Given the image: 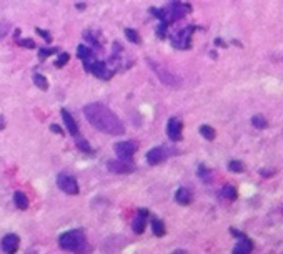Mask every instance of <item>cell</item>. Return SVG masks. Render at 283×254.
Segmentation results:
<instances>
[{
	"label": "cell",
	"mask_w": 283,
	"mask_h": 254,
	"mask_svg": "<svg viewBox=\"0 0 283 254\" xmlns=\"http://www.w3.org/2000/svg\"><path fill=\"white\" fill-rule=\"evenodd\" d=\"M83 115L88 120V123L99 131L105 135L120 136L125 133V127L120 122V118L115 115L110 108H107L102 103H88L83 107Z\"/></svg>",
	"instance_id": "6da1fadb"
},
{
	"label": "cell",
	"mask_w": 283,
	"mask_h": 254,
	"mask_svg": "<svg viewBox=\"0 0 283 254\" xmlns=\"http://www.w3.org/2000/svg\"><path fill=\"white\" fill-rule=\"evenodd\" d=\"M59 244L64 251H83L85 246H87V239H85V234L80 229H73V231L60 234Z\"/></svg>",
	"instance_id": "7a4b0ae2"
},
{
	"label": "cell",
	"mask_w": 283,
	"mask_h": 254,
	"mask_svg": "<svg viewBox=\"0 0 283 254\" xmlns=\"http://www.w3.org/2000/svg\"><path fill=\"white\" fill-rule=\"evenodd\" d=\"M147 64L152 66L155 75L160 78L162 83H165L166 87H178V85H180V78H178L177 75H173L172 72H168L165 66H162L160 64H157L153 58H147Z\"/></svg>",
	"instance_id": "3957f363"
},
{
	"label": "cell",
	"mask_w": 283,
	"mask_h": 254,
	"mask_svg": "<svg viewBox=\"0 0 283 254\" xmlns=\"http://www.w3.org/2000/svg\"><path fill=\"white\" fill-rule=\"evenodd\" d=\"M177 150H173V148L166 146V144H160V146H153L152 150L147 153V161H149V165L152 166H157L160 165L162 161H165L168 156L175 155Z\"/></svg>",
	"instance_id": "277c9868"
},
{
	"label": "cell",
	"mask_w": 283,
	"mask_h": 254,
	"mask_svg": "<svg viewBox=\"0 0 283 254\" xmlns=\"http://www.w3.org/2000/svg\"><path fill=\"white\" fill-rule=\"evenodd\" d=\"M114 150H115V153H117L118 159H123V161H132L133 155L137 153V150H138V143L133 142V140L118 142V143H115Z\"/></svg>",
	"instance_id": "5b68a950"
},
{
	"label": "cell",
	"mask_w": 283,
	"mask_h": 254,
	"mask_svg": "<svg viewBox=\"0 0 283 254\" xmlns=\"http://www.w3.org/2000/svg\"><path fill=\"white\" fill-rule=\"evenodd\" d=\"M83 68L87 70L88 73H92V75H95L97 78H102V80H108V78L114 77V70H108L107 68V64L105 62H100V60H90L87 62V64L83 65Z\"/></svg>",
	"instance_id": "8992f818"
},
{
	"label": "cell",
	"mask_w": 283,
	"mask_h": 254,
	"mask_svg": "<svg viewBox=\"0 0 283 254\" xmlns=\"http://www.w3.org/2000/svg\"><path fill=\"white\" fill-rule=\"evenodd\" d=\"M193 30H197L195 25H188L185 29H182L180 32H177L175 35L172 37V44L175 48H180V50H187L190 48V44H192V33Z\"/></svg>",
	"instance_id": "52a82bcc"
},
{
	"label": "cell",
	"mask_w": 283,
	"mask_h": 254,
	"mask_svg": "<svg viewBox=\"0 0 283 254\" xmlns=\"http://www.w3.org/2000/svg\"><path fill=\"white\" fill-rule=\"evenodd\" d=\"M190 10L192 9H190V5H187V3H173V5H170L168 9H165V20L164 22L172 23L175 20H180V18L185 17Z\"/></svg>",
	"instance_id": "ba28073f"
},
{
	"label": "cell",
	"mask_w": 283,
	"mask_h": 254,
	"mask_svg": "<svg viewBox=\"0 0 283 254\" xmlns=\"http://www.w3.org/2000/svg\"><path fill=\"white\" fill-rule=\"evenodd\" d=\"M57 185L59 188L67 194H79V183L77 179L70 176V175H65V173H60L59 178H57Z\"/></svg>",
	"instance_id": "9c48e42d"
},
{
	"label": "cell",
	"mask_w": 283,
	"mask_h": 254,
	"mask_svg": "<svg viewBox=\"0 0 283 254\" xmlns=\"http://www.w3.org/2000/svg\"><path fill=\"white\" fill-rule=\"evenodd\" d=\"M108 171L117 175H127V173H133L135 165L132 161H123V159H110L107 163Z\"/></svg>",
	"instance_id": "30bf717a"
},
{
	"label": "cell",
	"mask_w": 283,
	"mask_h": 254,
	"mask_svg": "<svg viewBox=\"0 0 283 254\" xmlns=\"http://www.w3.org/2000/svg\"><path fill=\"white\" fill-rule=\"evenodd\" d=\"M232 234L240 238V241L235 244V248H233V254H247V253L253 251V241H251L250 238H247L245 234L238 233L236 229H232Z\"/></svg>",
	"instance_id": "8fae6325"
},
{
	"label": "cell",
	"mask_w": 283,
	"mask_h": 254,
	"mask_svg": "<svg viewBox=\"0 0 283 254\" xmlns=\"http://www.w3.org/2000/svg\"><path fill=\"white\" fill-rule=\"evenodd\" d=\"M182 130H183V125L178 118H170L168 125H166V135L172 142H180L182 140Z\"/></svg>",
	"instance_id": "7c38bea8"
},
{
	"label": "cell",
	"mask_w": 283,
	"mask_h": 254,
	"mask_svg": "<svg viewBox=\"0 0 283 254\" xmlns=\"http://www.w3.org/2000/svg\"><path fill=\"white\" fill-rule=\"evenodd\" d=\"M149 216H150L149 209H138L137 211V216H135L133 224H132L133 226V231L137 234H142L143 231H145L147 222H149Z\"/></svg>",
	"instance_id": "4fadbf2b"
},
{
	"label": "cell",
	"mask_w": 283,
	"mask_h": 254,
	"mask_svg": "<svg viewBox=\"0 0 283 254\" xmlns=\"http://www.w3.org/2000/svg\"><path fill=\"white\" fill-rule=\"evenodd\" d=\"M18 244H20V238H18L17 234H7V236H3V239H2V249L9 254L17 251Z\"/></svg>",
	"instance_id": "5bb4252c"
},
{
	"label": "cell",
	"mask_w": 283,
	"mask_h": 254,
	"mask_svg": "<svg viewBox=\"0 0 283 254\" xmlns=\"http://www.w3.org/2000/svg\"><path fill=\"white\" fill-rule=\"evenodd\" d=\"M62 120H64L65 123V128H67V131L70 133L72 136H77L80 135L79 133V125H77V122L73 120V116L68 113V110H65V108H62Z\"/></svg>",
	"instance_id": "9a60e30c"
},
{
	"label": "cell",
	"mask_w": 283,
	"mask_h": 254,
	"mask_svg": "<svg viewBox=\"0 0 283 254\" xmlns=\"http://www.w3.org/2000/svg\"><path fill=\"white\" fill-rule=\"evenodd\" d=\"M175 201L182 206H188L190 201H192V194L187 188H178L175 193Z\"/></svg>",
	"instance_id": "2e32d148"
},
{
	"label": "cell",
	"mask_w": 283,
	"mask_h": 254,
	"mask_svg": "<svg viewBox=\"0 0 283 254\" xmlns=\"http://www.w3.org/2000/svg\"><path fill=\"white\" fill-rule=\"evenodd\" d=\"M14 203L18 209H27L29 208V198L25 196L24 191H15L14 193Z\"/></svg>",
	"instance_id": "e0dca14e"
},
{
	"label": "cell",
	"mask_w": 283,
	"mask_h": 254,
	"mask_svg": "<svg viewBox=\"0 0 283 254\" xmlns=\"http://www.w3.org/2000/svg\"><path fill=\"white\" fill-rule=\"evenodd\" d=\"M77 57L80 58V60L83 62V65L87 64V62H90V60H94V52H92L90 48H88L87 45H79V48H77Z\"/></svg>",
	"instance_id": "ac0fdd59"
},
{
	"label": "cell",
	"mask_w": 283,
	"mask_h": 254,
	"mask_svg": "<svg viewBox=\"0 0 283 254\" xmlns=\"http://www.w3.org/2000/svg\"><path fill=\"white\" fill-rule=\"evenodd\" d=\"M150 224H152V231L155 236H158V238H162V236H165V224L162 222L160 220H157V218H152V221H150Z\"/></svg>",
	"instance_id": "d6986e66"
},
{
	"label": "cell",
	"mask_w": 283,
	"mask_h": 254,
	"mask_svg": "<svg viewBox=\"0 0 283 254\" xmlns=\"http://www.w3.org/2000/svg\"><path fill=\"white\" fill-rule=\"evenodd\" d=\"M15 42H17L20 47H24V48H35V42L32 40V38H20V30H15Z\"/></svg>",
	"instance_id": "ffe728a7"
},
{
	"label": "cell",
	"mask_w": 283,
	"mask_h": 254,
	"mask_svg": "<svg viewBox=\"0 0 283 254\" xmlns=\"http://www.w3.org/2000/svg\"><path fill=\"white\" fill-rule=\"evenodd\" d=\"M222 196L225 199H228V201H235L236 198H238V193H236V188L235 186H232V185H227V186H223L222 188Z\"/></svg>",
	"instance_id": "44dd1931"
},
{
	"label": "cell",
	"mask_w": 283,
	"mask_h": 254,
	"mask_svg": "<svg viewBox=\"0 0 283 254\" xmlns=\"http://www.w3.org/2000/svg\"><path fill=\"white\" fill-rule=\"evenodd\" d=\"M73 138H75V144H77V148H79V150L85 151V153H92V146H90V143H88L87 140L82 138L80 135L73 136Z\"/></svg>",
	"instance_id": "7402d4cb"
},
{
	"label": "cell",
	"mask_w": 283,
	"mask_h": 254,
	"mask_svg": "<svg viewBox=\"0 0 283 254\" xmlns=\"http://www.w3.org/2000/svg\"><path fill=\"white\" fill-rule=\"evenodd\" d=\"M33 83H35L37 88H40L42 92H47V90H49V80L44 75H40V73L33 75Z\"/></svg>",
	"instance_id": "603a6c76"
},
{
	"label": "cell",
	"mask_w": 283,
	"mask_h": 254,
	"mask_svg": "<svg viewBox=\"0 0 283 254\" xmlns=\"http://www.w3.org/2000/svg\"><path fill=\"white\" fill-rule=\"evenodd\" d=\"M125 37H127V40L132 42V44H135V45L142 44L140 35H138L137 30H133V29H125Z\"/></svg>",
	"instance_id": "cb8c5ba5"
},
{
	"label": "cell",
	"mask_w": 283,
	"mask_h": 254,
	"mask_svg": "<svg viewBox=\"0 0 283 254\" xmlns=\"http://www.w3.org/2000/svg\"><path fill=\"white\" fill-rule=\"evenodd\" d=\"M200 133H201V136H203L205 140H208V142L215 140V136H216L215 130H213L212 127H208V125H201V127H200Z\"/></svg>",
	"instance_id": "d4e9b609"
},
{
	"label": "cell",
	"mask_w": 283,
	"mask_h": 254,
	"mask_svg": "<svg viewBox=\"0 0 283 254\" xmlns=\"http://www.w3.org/2000/svg\"><path fill=\"white\" fill-rule=\"evenodd\" d=\"M251 125H253L255 128H258V130H263V128L268 127V122H266L265 116H262V115H255L253 118H251Z\"/></svg>",
	"instance_id": "484cf974"
},
{
	"label": "cell",
	"mask_w": 283,
	"mask_h": 254,
	"mask_svg": "<svg viewBox=\"0 0 283 254\" xmlns=\"http://www.w3.org/2000/svg\"><path fill=\"white\" fill-rule=\"evenodd\" d=\"M228 170H230L232 173H243V171H245V166H243V163L238 161V159H232V161L228 163Z\"/></svg>",
	"instance_id": "4316f807"
},
{
	"label": "cell",
	"mask_w": 283,
	"mask_h": 254,
	"mask_svg": "<svg viewBox=\"0 0 283 254\" xmlns=\"http://www.w3.org/2000/svg\"><path fill=\"white\" fill-rule=\"evenodd\" d=\"M68 58H70V55H68V53L62 52L60 55H59V58L55 60V66H57V68H62V66H65V65L68 64Z\"/></svg>",
	"instance_id": "83f0119b"
},
{
	"label": "cell",
	"mask_w": 283,
	"mask_h": 254,
	"mask_svg": "<svg viewBox=\"0 0 283 254\" xmlns=\"http://www.w3.org/2000/svg\"><path fill=\"white\" fill-rule=\"evenodd\" d=\"M53 53H57V48H40L38 50V57H40V60H45V58L53 55Z\"/></svg>",
	"instance_id": "f1b7e54d"
},
{
	"label": "cell",
	"mask_w": 283,
	"mask_h": 254,
	"mask_svg": "<svg viewBox=\"0 0 283 254\" xmlns=\"http://www.w3.org/2000/svg\"><path fill=\"white\" fill-rule=\"evenodd\" d=\"M10 32V23L9 22H5V20H2L0 22V40L2 38H5V35Z\"/></svg>",
	"instance_id": "f546056e"
},
{
	"label": "cell",
	"mask_w": 283,
	"mask_h": 254,
	"mask_svg": "<svg viewBox=\"0 0 283 254\" xmlns=\"http://www.w3.org/2000/svg\"><path fill=\"white\" fill-rule=\"evenodd\" d=\"M150 14L155 15L160 22L165 20V9H155V7H152V9H150Z\"/></svg>",
	"instance_id": "4dcf8cb0"
},
{
	"label": "cell",
	"mask_w": 283,
	"mask_h": 254,
	"mask_svg": "<svg viewBox=\"0 0 283 254\" xmlns=\"http://www.w3.org/2000/svg\"><path fill=\"white\" fill-rule=\"evenodd\" d=\"M199 175L201 176V179H203V181H207V183L210 181V171H208L203 165L199 166Z\"/></svg>",
	"instance_id": "1f68e13d"
},
{
	"label": "cell",
	"mask_w": 283,
	"mask_h": 254,
	"mask_svg": "<svg viewBox=\"0 0 283 254\" xmlns=\"http://www.w3.org/2000/svg\"><path fill=\"white\" fill-rule=\"evenodd\" d=\"M35 32L40 35V37H44V40L47 42V44H50V42H52V35H50L47 30H44V29H40V27H37Z\"/></svg>",
	"instance_id": "d6a6232c"
},
{
	"label": "cell",
	"mask_w": 283,
	"mask_h": 254,
	"mask_svg": "<svg viewBox=\"0 0 283 254\" xmlns=\"http://www.w3.org/2000/svg\"><path fill=\"white\" fill-rule=\"evenodd\" d=\"M50 130H52L53 133H59V135H62V133H64V131H62V128L59 127V125H55V123L50 125Z\"/></svg>",
	"instance_id": "836d02e7"
},
{
	"label": "cell",
	"mask_w": 283,
	"mask_h": 254,
	"mask_svg": "<svg viewBox=\"0 0 283 254\" xmlns=\"http://www.w3.org/2000/svg\"><path fill=\"white\" fill-rule=\"evenodd\" d=\"M5 128V120H3V116H0V130H3Z\"/></svg>",
	"instance_id": "e575fe53"
}]
</instances>
